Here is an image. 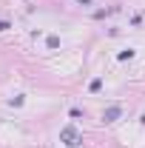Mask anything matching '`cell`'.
<instances>
[{
	"label": "cell",
	"mask_w": 145,
	"mask_h": 148,
	"mask_svg": "<svg viewBox=\"0 0 145 148\" xmlns=\"http://www.w3.org/2000/svg\"><path fill=\"white\" fill-rule=\"evenodd\" d=\"M80 3H91V0H80Z\"/></svg>",
	"instance_id": "obj_3"
},
{
	"label": "cell",
	"mask_w": 145,
	"mask_h": 148,
	"mask_svg": "<svg viewBox=\"0 0 145 148\" xmlns=\"http://www.w3.org/2000/svg\"><path fill=\"white\" fill-rule=\"evenodd\" d=\"M60 140H63L66 145H80V134H77L74 125H66V128L60 131Z\"/></svg>",
	"instance_id": "obj_1"
},
{
	"label": "cell",
	"mask_w": 145,
	"mask_h": 148,
	"mask_svg": "<svg viewBox=\"0 0 145 148\" xmlns=\"http://www.w3.org/2000/svg\"><path fill=\"white\" fill-rule=\"evenodd\" d=\"M117 117H120V106H111V108L103 114V120H105V123H114Z\"/></svg>",
	"instance_id": "obj_2"
}]
</instances>
